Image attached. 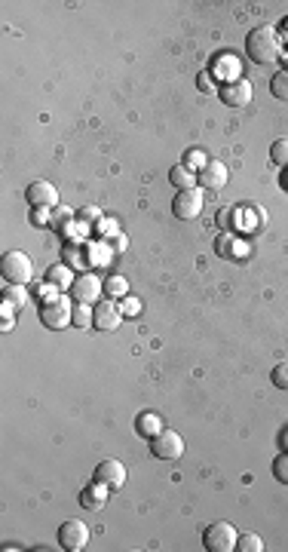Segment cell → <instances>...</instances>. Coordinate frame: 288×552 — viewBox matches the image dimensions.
<instances>
[{
	"mask_svg": "<svg viewBox=\"0 0 288 552\" xmlns=\"http://www.w3.org/2000/svg\"><path fill=\"white\" fill-rule=\"evenodd\" d=\"M245 56H249L254 65H273V61L282 58V37L273 25H261L249 31L245 37Z\"/></svg>",
	"mask_w": 288,
	"mask_h": 552,
	"instance_id": "6da1fadb",
	"label": "cell"
},
{
	"mask_svg": "<svg viewBox=\"0 0 288 552\" xmlns=\"http://www.w3.org/2000/svg\"><path fill=\"white\" fill-rule=\"evenodd\" d=\"M0 276H4V282L9 285H28L31 276H34V264L25 252H6L4 261H0Z\"/></svg>",
	"mask_w": 288,
	"mask_h": 552,
	"instance_id": "7a4b0ae2",
	"label": "cell"
},
{
	"mask_svg": "<svg viewBox=\"0 0 288 552\" xmlns=\"http://www.w3.org/2000/svg\"><path fill=\"white\" fill-rule=\"evenodd\" d=\"M40 322H43L46 329H53V332L68 329V325L74 322V307H71L68 298L56 295V298H49L43 307H40Z\"/></svg>",
	"mask_w": 288,
	"mask_h": 552,
	"instance_id": "3957f363",
	"label": "cell"
},
{
	"mask_svg": "<svg viewBox=\"0 0 288 552\" xmlns=\"http://www.w3.org/2000/svg\"><path fill=\"white\" fill-rule=\"evenodd\" d=\"M236 540H240V534H236V528L230 521H212L202 534V546L209 552H233Z\"/></svg>",
	"mask_w": 288,
	"mask_h": 552,
	"instance_id": "277c9868",
	"label": "cell"
},
{
	"mask_svg": "<svg viewBox=\"0 0 288 552\" xmlns=\"http://www.w3.org/2000/svg\"><path fill=\"white\" fill-rule=\"evenodd\" d=\"M202 206H205V197H202L200 188L178 190V193H175V200H172V215L178 221H193V218H200Z\"/></svg>",
	"mask_w": 288,
	"mask_h": 552,
	"instance_id": "5b68a950",
	"label": "cell"
},
{
	"mask_svg": "<svg viewBox=\"0 0 288 552\" xmlns=\"http://www.w3.org/2000/svg\"><path fill=\"white\" fill-rule=\"evenodd\" d=\"M150 454L157 457V460H178L184 454V439H181V433H175V429L163 426L160 433L150 439Z\"/></svg>",
	"mask_w": 288,
	"mask_h": 552,
	"instance_id": "8992f818",
	"label": "cell"
},
{
	"mask_svg": "<svg viewBox=\"0 0 288 552\" xmlns=\"http://www.w3.org/2000/svg\"><path fill=\"white\" fill-rule=\"evenodd\" d=\"M86 543H89V525H86V521L68 518L65 525L58 528V546H61V549L80 552V549H86Z\"/></svg>",
	"mask_w": 288,
	"mask_h": 552,
	"instance_id": "52a82bcc",
	"label": "cell"
},
{
	"mask_svg": "<svg viewBox=\"0 0 288 552\" xmlns=\"http://www.w3.org/2000/svg\"><path fill=\"white\" fill-rule=\"evenodd\" d=\"M101 289H105V282H101L96 273H80L74 280V285L68 289V295H71V301H77V304H92V301H98Z\"/></svg>",
	"mask_w": 288,
	"mask_h": 552,
	"instance_id": "ba28073f",
	"label": "cell"
},
{
	"mask_svg": "<svg viewBox=\"0 0 288 552\" xmlns=\"http://www.w3.org/2000/svg\"><path fill=\"white\" fill-rule=\"evenodd\" d=\"M252 96H254V89H252V83L245 77L233 80V83H221V89H218V98L227 108H245V105H252Z\"/></svg>",
	"mask_w": 288,
	"mask_h": 552,
	"instance_id": "9c48e42d",
	"label": "cell"
},
{
	"mask_svg": "<svg viewBox=\"0 0 288 552\" xmlns=\"http://www.w3.org/2000/svg\"><path fill=\"white\" fill-rule=\"evenodd\" d=\"M25 200L31 209H56L58 206V190L49 181H31L25 190Z\"/></svg>",
	"mask_w": 288,
	"mask_h": 552,
	"instance_id": "30bf717a",
	"label": "cell"
},
{
	"mask_svg": "<svg viewBox=\"0 0 288 552\" xmlns=\"http://www.w3.org/2000/svg\"><path fill=\"white\" fill-rule=\"evenodd\" d=\"M123 322V307L114 304V301H98L92 307V325H96L98 332H114L120 329Z\"/></svg>",
	"mask_w": 288,
	"mask_h": 552,
	"instance_id": "8fae6325",
	"label": "cell"
},
{
	"mask_svg": "<svg viewBox=\"0 0 288 552\" xmlns=\"http://www.w3.org/2000/svg\"><path fill=\"white\" fill-rule=\"evenodd\" d=\"M227 178H230V172H227V166H224L221 160H209L197 172V184H202L205 190H215V193L227 188Z\"/></svg>",
	"mask_w": 288,
	"mask_h": 552,
	"instance_id": "7c38bea8",
	"label": "cell"
},
{
	"mask_svg": "<svg viewBox=\"0 0 288 552\" xmlns=\"http://www.w3.org/2000/svg\"><path fill=\"white\" fill-rule=\"evenodd\" d=\"M209 74H212L215 80H224V83H233V80H240V77H242L240 56H233V53H218V56L212 58Z\"/></svg>",
	"mask_w": 288,
	"mask_h": 552,
	"instance_id": "4fadbf2b",
	"label": "cell"
},
{
	"mask_svg": "<svg viewBox=\"0 0 288 552\" xmlns=\"http://www.w3.org/2000/svg\"><path fill=\"white\" fill-rule=\"evenodd\" d=\"M96 482L108 485L110 491L123 488V482H126V466H123L120 460H101L96 466Z\"/></svg>",
	"mask_w": 288,
	"mask_h": 552,
	"instance_id": "5bb4252c",
	"label": "cell"
},
{
	"mask_svg": "<svg viewBox=\"0 0 288 552\" xmlns=\"http://www.w3.org/2000/svg\"><path fill=\"white\" fill-rule=\"evenodd\" d=\"M108 485H101V482H92L83 488V494H80V506L83 509H101L108 504Z\"/></svg>",
	"mask_w": 288,
	"mask_h": 552,
	"instance_id": "9a60e30c",
	"label": "cell"
},
{
	"mask_svg": "<svg viewBox=\"0 0 288 552\" xmlns=\"http://www.w3.org/2000/svg\"><path fill=\"white\" fill-rule=\"evenodd\" d=\"M74 270L68 267V264H53V267L46 270V282L53 285V289H71V285H74Z\"/></svg>",
	"mask_w": 288,
	"mask_h": 552,
	"instance_id": "2e32d148",
	"label": "cell"
},
{
	"mask_svg": "<svg viewBox=\"0 0 288 552\" xmlns=\"http://www.w3.org/2000/svg\"><path fill=\"white\" fill-rule=\"evenodd\" d=\"M242 245H240V237L236 233H227V230H221V237L215 240V252L221 255V258H240V252Z\"/></svg>",
	"mask_w": 288,
	"mask_h": 552,
	"instance_id": "e0dca14e",
	"label": "cell"
},
{
	"mask_svg": "<svg viewBox=\"0 0 288 552\" xmlns=\"http://www.w3.org/2000/svg\"><path fill=\"white\" fill-rule=\"evenodd\" d=\"M169 181H172L178 190H190V188H197V172L187 169L184 163H178V166H172V169H169Z\"/></svg>",
	"mask_w": 288,
	"mask_h": 552,
	"instance_id": "ac0fdd59",
	"label": "cell"
},
{
	"mask_svg": "<svg viewBox=\"0 0 288 552\" xmlns=\"http://www.w3.org/2000/svg\"><path fill=\"white\" fill-rule=\"evenodd\" d=\"M218 228L233 233L236 228H242V206H224L218 212Z\"/></svg>",
	"mask_w": 288,
	"mask_h": 552,
	"instance_id": "d6986e66",
	"label": "cell"
},
{
	"mask_svg": "<svg viewBox=\"0 0 288 552\" xmlns=\"http://www.w3.org/2000/svg\"><path fill=\"white\" fill-rule=\"evenodd\" d=\"M270 163H273V166L288 169V136L285 138H276L273 145H270Z\"/></svg>",
	"mask_w": 288,
	"mask_h": 552,
	"instance_id": "ffe728a7",
	"label": "cell"
},
{
	"mask_svg": "<svg viewBox=\"0 0 288 552\" xmlns=\"http://www.w3.org/2000/svg\"><path fill=\"white\" fill-rule=\"evenodd\" d=\"M160 429H163V421H160V417L157 414H153V412H148V414H141L138 417V433L141 436H157L160 433Z\"/></svg>",
	"mask_w": 288,
	"mask_h": 552,
	"instance_id": "44dd1931",
	"label": "cell"
},
{
	"mask_svg": "<svg viewBox=\"0 0 288 552\" xmlns=\"http://www.w3.org/2000/svg\"><path fill=\"white\" fill-rule=\"evenodd\" d=\"M270 92H273V98L288 101V71H285V68L270 80Z\"/></svg>",
	"mask_w": 288,
	"mask_h": 552,
	"instance_id": "7402d4cb",
	"label": "cell"
},
{
	"mask_svg": "<svg viewBox=\"0 0 288 552\" xmlns=\"http://www.w3.org/2000/svg\"><path fill=\"white\" fill-rule=\"evenodd\" d=\"M4 298L13 304V307H19V310H22L25 307V301H28V295H25V285H9L6 282V289H4Z\"/></svg>",
	"mask_w": 288,
	"mask_h": 552,
	"instance_id": "603a6c76",
	"label": "cell"
},
{
	"mask_svg": "<svg viewBox=\"0 0 288 552\" xmlns=\"http://www.w3.org/2000/svg\"><path fill=\"white\" fill-rule=\"evenodd\" d=\"M236 549H240V552H261L264 549V540L258 534H240V540H236Z\"/></svg>",
	"mask_w": 288,
	"mask_h": 552,
	"instance_id": "cb8c5ba5",
	"label": "cell"
},
{
	"mask_svg": "<svg viewBox=\"0 0 288 552\" xmlns=\"http://www.w3.org/2000/svg\"><path fill=\"white\" fill-rule=\"evenodd\" d=\"M270 381L276 390H288V362H279V365H273V372H270Z\"/></svg>",
	"mask_w": 288,
	"mask_h": 552,
	"instance_id": "d4e9b609",
	"label": "cell"
},
{
	"mask_svg": "<svg viewBox=\"0 0 288 552\" xmlns=\"http://www.w3.org/2000/svg\"><path fill=\"white\" fill-rule=\"evenodd\" d=\"M273 476H276V482L288 485V451L276 454V460H273Z\"/></svg>",
	"mask_w": 288,
	"mask_h": 552,
	"instance_id": "484cf974",
	"label": "cell"
},
{
	"mask_svg": "<svg viewBox=\"0 0 288 552\" xmlns=\"http://www.w3.org/2000/svg\"><path fill=\"white\" fill-rule=\"evenodd\" d=\"M105 292L117 298V295H126L129 292V282L123 280V276H110V280H105Z\"/></svg>",
	"mask_w": 288,
	"mask_h": 552,
	"instance_id": "4316f807",
	"label": "cell"
},
{
	"mask_svg": "<svg viewBox=\"0 0 288 552\" xmlns=\"http://www.w3.org/2000/svg\"><path fill=\"white\" fill-rule=\"evenodd\" d=\"M89 322H92L89 304H77L74 307V325H77V329H89Z\"/></svg>",
	"mask_w": 288,
	"mask_h": 552,
	"instance_id": "83f0119b",
	"label": "cell"
},
{
	"mask_svg": "<svg viewBox=\"0 0 288 552\" xmlns=\"http://www.w3.org/2000/svg\"><path fill=\"white\" fill-rule=\"evenodd\" d=\"M71 218H74V215H71V209L56 206V209H53V224H49V228L61 230V228H68V224H71Z\"/></svg>",
	"mask_w": 288,
	"mask_h": 552,
	"instance_id": "f1b7e54d",
	"label": "cell"
},
{
	"mask_svg": "<svg viewBox=\"0 0 288 552\" xmlns=\"http://www.w3.org/2000/svg\"><path fill=\"white\" fill-rule=\"evenodd\" d=\"M96 233H98V237L101 240H105V237H117V233H120V228H117V224L114 221H98V228H96Z\"/></svg>",
	"mask_w": 288,
	"mask_h": 552,
	"instance_id": "f546056e",
	"label": "cell"
},
{
	"mask_svg": "<svg viewBox=\"0 0 288 552\" xmlns=\"http://www.w3.org/2000/svg\"><path fill=\"white\" fill-rule=\"evenodd\" d=\"M197 86H200V92H205V96H212V92H215V77L209 74V71H202V74L197 77Z\"/></svg>",
	"mask_w": 288,
	"mask_h": 552,
	"instance_id": "4dcf8cb0",
	"label": "cell"
},
{
	"mask_svg": "<svg viewBox=\"0 0 288 552\" xmlns=\"http://www.w3.org/2000/svg\"><path fill=\"white\" fill-rule=\"evenodd\" d=\"M197 163H200V169L205 166V163H209V160H205V153L202 150H187V157H184V166H187V169H193V166H197Z\"/></svg>",
	"mask_w": 288,
	"mask_h": 552,
	"instance_id": "1f68e13d",
	"label": "cell"
},
{
	"mask_svg": "<svg viewBox=\"0 0 288 552\" xmlns=\"http://www.w3.org/2000/svg\"><path fill=\"white\" fill-rule=\"evenodd\" d=\"M31 218H34V224H40V228H43V224H53V215H49V209H34V215H31Z\"/></svg>",
	"mask_w": 288,
	"mask_h": 552,
	"instance_id": "d6a6232c",
	"label": "cell"
},
{
	"mask_svg": "<svg viewBox=\"0 0 288 552\" xmlns=\"http://www.w3.org/2000/svg\"><path fill=\"white\" fill-rule=\"evenodd\" d=\"M80 218L89 221V224H96V221H101V212L98 209H83V212H80Z\"/></svg>",
	"mask_w": 288,
	"mask_h": 552,
	"instance_id": "836d02e7",
	"label": "cell"
},
{
	"mask_svg": "<svg viewBox=\"0 0 288 552\" xmlns=\"http://www.w3.org/2000/svg\"><path fill=\"white\" fill-rule=\"evenodd\" d=\"M126 245H129V240L123 237V233H117V237H114V249H117V252H123V249H126Z\"/></svg>",
	"mask_w": 288,
	"mask_h": 552,
	"instance_id": "e575fe53",
	"label": "cell"
},
{
	"mask_svg": "<svg viewBox=\"0 0 288 552\" xmlns=\"http://www.w3.org/2000/svg\"><path fill=\"white\" fill-rule=\"evenodd\" d=\"M135 310H138L135 298H126V304H123V313H135Z\"/></svg>",
	"mask_w": 288,
	"mask_h": 552,
	"instance_id": "d590c367",
	"label": "cell"
},
{
	"mask_svg": "<svg viewBox=\"0 0 288 552\" xmlns=\"http://www.w3.org/2000/svg\"><path fill=\"white\" fill-rule=\"evenodd\" d=\"M71 252H74V255H71V261H74V264H83L86 258H83V252H80V249H71Z\"/></svg>",
	"mask_w": 288,
	"mask_h": 552,
	"instance_id": "8d00e7d4",
	"label": "cell"
},
{
	"mask_svg": "<svg viewBox=\"0 0 288 552\" xmlns=\"http://www.w3.org/2000/svg\"><path fill=\"white\" fill-rule=\"evenodd\" d=\"M282 37L288 40V19H285V22H282Z\"/></svg>",
	"mask_w": 288,
	"mask_h": 552,
	"instance_id": "74e56055",
	"label": "cell"
},
{
	"mask_svg": "<svg viewBox=\"0 0 288 552\" xmlns=\"http://www.w3.org/2000/svg\"><path fill=\"white\" fill-rule=\"evenodd\" d=\"M282 58H285V71H288V56H282Z\"/></svg>",
	"mask_w": 288,
	"mask_h": 552,
	"instance_id": "f35d334b",
	"label": "cell"
}]
</instances>
